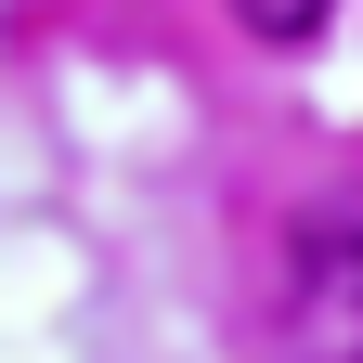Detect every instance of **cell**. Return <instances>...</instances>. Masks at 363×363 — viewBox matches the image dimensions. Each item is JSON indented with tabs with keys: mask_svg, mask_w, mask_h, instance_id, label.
Wrapping results in <instances>:
<instances>
[{
	"mask_svg": "<svg viewBox=\"0 0 363 363\" xmlns=\"http://www.w3.org/2000/svg\"><path fill=\"white\" fill-rule=\"evenodd\" d=\"M286 337L298 363H363V220H298L286 247Z\"/></svg>",
	"mask_w": 363,
	"mask_h": 363,
	"instance_id": "obj_1",
	"label": "cell"
},
{
	"mask_svg": "<svg viewBox=\"0 0 363 363\" xmlns=\"http://www.w3.org/2000/svg\"><path fill=\"white\" fill-rule=\"evenodd\" d=\"M234 13H247L259 39H311V26H325V13H337V0H234Z\"/></svg>",
	"mask_w": 363,
	"mask_h": 363,
	"instance_id": "obj_2",
	"label": "cell"
}]
</instances>
